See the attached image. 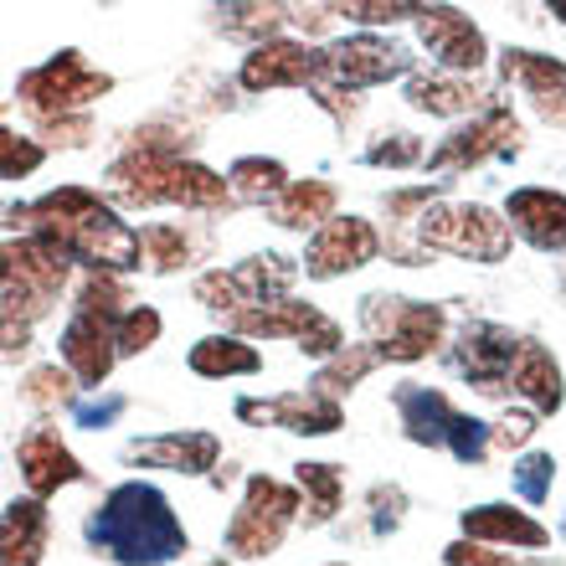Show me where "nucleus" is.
Returning <instances> with one entry per match:
<instances>
[{
	"mask_svg": "<svg viewBox=\"0 0 566 566\" xmlns=\"http://www.w3.org/2000/svg\"><path fill=\"white\" fill-rule=\"evenodd\" d=\"M340 21H356V27H397V21H418L422 6H407V0H340L329 6Z\"/></svg>",
	"mask_w": 566,
	"mask_h": 566,
	"instance_id": "40",
	"label": "nucleus"
},
{
	"mask_svg": "<svg viewBox=\"0 0 566 566\" xmlns=\"http://www.w3.org/2000/svg\"><path fill=\"white\" fill-rule=\"evenodd\" d=\"M500 77L515 83L521 93L536 98V108L546 119H562L566 124V62L562 57H546V52H531V46H505L500 52Z\"/></svg>",
	"mask_w": 566,
	"mask_h": 566,
	"instance_id": "24",
	"label": "nucleus"
},
{
	"mask_svg": "<svg viewBox=\"0 0 566 566\" xmlns=\"http://www.w3.org/2000/svg\"><path fill=\"white\" fill-rule=\"evenodd\" d=\"M238 83L248 93H273V88H319L329 83V52L319 42H298V36H279V42L253 46L238 67Z\"/></svg>",
	"mask_w": 566,
	"mask_h": 566,
	"instance_id": "14",
	"label": "nucleus"
},
{
	"mask_svg": "<svg viewBox=\"0 0 566 566\" xmlns=\"http://www.w3.org/2000/svg\"><path fill=\"white\" fill-rule=\"evenodd\" d=\"M57 356L83 391H104V381L114 376V366H119V345H114V329L108 325H98L88 314H73V319L62 325Z\"/></svg>",
	"mask_w": 566,
	"mask_h": 566,
	"instance_id": "23",
	"label": "nucleus"
},
{
	"mask_svg": "<svg viewBox=\"0 0 566 566\" xmlns=\"http://www.w3.org/2000/svg\"><path fill=\"white\" fill-rule=\"evenodd\" d=\"M376 366H387V360H381V350H376L371 340H366V345H345L340 356H329L325 366L314 371L310 387L319 391V397H335V402H340V397H350V391H356L360 381L376 371Z\"/></svg>",
	"mask_w": 566,
	"mask_h": 566,
	"instance_id": "34",
	"label": "nucleus"
},
{
	"mask_svg": "<svg viewBox=\"0 0 566 566\" xmlns=\"http://www.w3.org/2000/svg\"><path fill=\"white\" fill-rule=\"evenodd\" d=\"M232 412L253 428H283L298 432V438H329V432L345 428V407L335 397H319L314 387L279 391V397H238Z\"/></svg>",
	"mask_w": 566,
	"mask_h": 566,
	"instance_id": "17",
	"label": "nucleus"
},
{
	"mask_svg": "<svg viewBox=\"0 0 566 566\" xmlns=\"http://www.w3.org/2000/svg\"><path fill=\"white\" fill-rule=\"evenodd\" d=\"M428 155L432 149L418 135L391 129V135H376L371 145L360 149V165H371V170H412V165H428Z\"/></svg>",
	"mask_w": 566,
	"mask_h": 566,
	"instance_id": "36",
	"label": "nucleus"
},
{
	"mask_svg": "<svg viewBox=\"0 0 566 566\" xmlns=\"http://www.w3.org/2000/svg\"><path fill=\"white\" fill-rule=\"evenodd\" d=\"M298 263L283 253H253L242 258L238 269H232V283H238V294L248 310H258V304H273V298H294L289 289L298 283Z\"/></svg>",
	"mask_w": 566,
	"mask_h": 566,
	"instance_id": "29",
	"label": "nucleus"
},
{
	"mask_svg": "<svg viewBox=\"0 0 566 566\" xmlns=\"http://www.w3.org/2000/svg\"><path fill=\"white\" fill-rule=\"evenodd\" d=\"M418 42L428 46V57L438 62V73L474 77L490 62V36L479 31L474 15H463L459 6H422V15L412 21Z\"/></svg>",
	"mask_w": 566,
	"mask_h": 566,
	"instance_id": "16",
	"label": "nucleus"
},
{
	"mask_svg": "<svg viewBox=\"0 0 566 566\" xmlns=\"http://www.w3.org/2000/svg\"><path fill=\"white\" fill-rule=\"evenodd\" d=\"M21 402L27 407H73L77 402V381L67 366H36V371H27V381H21Z\"/></svg>",
	"mask_w": 566,
	"mask_h": 566,
	"instance_id": "37",
	"label": "nucleus"
},
{
	"mask_svg": "<svg viewBox=\"0 0 566 566\" xmlns=\"http://www.w3.org/2000/svg\"><path fill=\"white\" fill-rule=\"evenodd\" d=\"M562 294H566V269H562Z\"/></svg>",
	"mask_w": 566,
	"mask_h": 566,
	"instance_id": "50",
	"label": "nucleus"
},
{
	"mask_svg": "<svg viewBox=\"0 0 566 566\" xmlns=\"http://www.w3.org/2000/svg\"><path fill=\"white\" fill-rule=\"evenodd\" d=\"M15 469H21V484H27L31 500H52L57 490L88 479V469L77 463V453L67 448L62 428H52V422H31V428L15 438Z\"/></svg>",
	"mask_w": 566,
	"mask_h": 566,
	"instance_id": "18",
	"label": "nucleus"
},
{
	"mask_svg": "<svg viewBox=\"0 0 566 566\" xmlns=\"http://www.w3.org/2000/svg\"><path fill=\"white\" fill-rule=\"evenodd\" d=\"M525 139L521 119L510 114V104L500 98L494 108H484L479 119L459 124L453 135L443 139V145L428 155V170L432 176H463V170H474V165L484 160H500V155H515Z\"/></svg>",
	"mask_w": 566,
	"mask_h": 566,
	"instance_id": "13",
	"label": "nucleus"
},
{
	"mask_svg": "<svg viewBox=\"0 0 566 566\" xmlns=\"http://www.w3.org/2000/svg\"><path fill=\"white\" fill-rule=\"evenodd\" d=\"M325 52H329V83L345 93L381 88V83H397V77L418 73L412 46H402L387 31H356V36H345V42L325 46Z\"/></svg>",
	"mask_w": 566,
	"mask_h": 566,
	"instance_id": "12",
	"label": "nucleus"
},
{
	"mask_svg": "<svg viewBox=\"0 0 566 566\" xmlns=\"http://www.w3.org/2000/svg\"><path fill=\"white\" fill-rule=\"evenodd\" d=\"M227 186H232L238 201L269 207V201H279V196L294 186V176H289V165L273 160V155H242V160L227 165Z\"/></svg>",
	"mask_w": 566,
	"mask_h": 566,
	"instance_id": "32",
	"label": "nucleus"
},
{
	"mask_svg": "<svg viewBox=\"0 0 566 566\" xmlns=\"http://www.w3.org/2000/svg\"><path fill=\"white\" fill-rule=\"evenodd\" d=\"M160 335H165L160 310H155V304H135V310H129L119 325H114V345H119V360L145 356V350L160 340Z\"/></svg>",
	"mask_w": 566,
	"mask_h": 566,
	"instance_id": "39",
	"label": "nucleus"
},
{
	"mask_svg": "<svg viewBox=\"0 0 566 566\" xmlns=\"http://www.w3.org/2000/svg\"><path fill=\"white\" fill-rule=\"evenodd\" d=\"M505 222L515 242L536 253H566V196L552 186H515L505 196Z\"/></svg>",
	"mask_w": 566,
	"mask_h": 566,
	"instance_id": "21",
	"label": "nucleus"
},
{
	"mask_svg": "<svg viewBox=\"0 0 566 566\" xmlns=\"http://www.w3.org/2000/svg\"><path fill=\"white\" fill-rule=\"evenodd\" d=\"M525 350V335L510 325H490V319H469L459 329V340L448 350V366L479 391V397H510V376Z\"/></svg>",
	"mask_w": 566,
	"mask_h": 566,
	"instance_id": "11",
	"label": "nucleus"
},
{
	"mask_svg": "<svg viewBox=\"0 0 566 566\" xmlns=\"http://www.w3.org/2000/svg\"><path fill=\"white\" fill-rule=\"evenodd\" d=\"M114 93V77L88 67L83 52H57V57H46L42 67H27V73L15 77V98L27 108L31 119H77L93 98H104Z\"/></svg>",
	"mask_w": 566,
	"mask_h": 566,
	"instance_id": "7",
	"label": "nucleus"
},
{
	"mask_svg": "<svg viewBox=\"0 0 566 566\" xmlns=\"http://www.w3.org/2000/svg\"><path fill=\"white\" fill-rule=\"evenodd\" d=\"M46 541H52V510L46 500H11L6 515H0V552H6V566H42Z\"/></svg>",
	"mask_w": 566,
	"mask_h": 566,
	"instance_id": "26",
	"label": "nucleus"
},
{
	"mask_svg": "<svg viewBox=\"0 0 566 566\" xmlns=\"http://www.w3.org/2000/svg\"><path fill=\"white\" fill-rule=\"evenodd\" d=\"M186 366H191L201 381H232V376L263 371V350H258L253 340L232 335V329H222V335H201V340L186 350Z\"/></svg>",
	"mask_w": 566,
	"mask_h": 566,
	"instance_id": "27",
	"label": "nucleus"
},
{
	"mask_svg": "<svg viewBox=\"0 0 566 566\" xmlns=\"http://www.w3.org/2000/svg\"><path fill=\"white\" fill-rule=\"evenodd\" d=\"M335 566H340V562H335Z\"/></svg>",
	"mask_w": 566,
	"mask_h": 566,
	"instance_id": "51",
	"label": "nucleus"
},
{
	"mask_svg": "<svg viewBox=\"0 0 566 566\" xmlns=\"http://www.w3.org/2000/svg\"><path fill=\"white\" fill-rule=\"evenodd\" d=\"M294 521H304V494H298L294 479L248 474V484H242V505L232 510L222 541L238 562H258V556L279 552Z\"/></svg>",
	"mask_w": 566,
	"mask_h": 566,
	"instance_id": "6",
	"label": "nucleus"
},
{
	"mask_svg": "<svg viewBox=\"0 0 566 566\" xmlns=\"http://www.w3.org/2000/svg\"><path fill=\"white\" fill-rule=\"evenodd\" d=\"M402 98L407 108H418V114H428V119H479L484 108H494L500 98H494L484 83H474V77H453V73H412L402 83Z\"/></svg>",
	"mask_w": 566,
	"mask_h": 566,
	"instance_id": "22",
	"label": "nucleus"
},
{
	"mask_svg": "<svg viewBox=\"0 0 566 566\" xmlns=\"http://www.w3.org/2000/svg\"><path fill=\"white\" fill-rule=\"evenodd\" d=\"M443 566H556L552 556H525V552H500V546H479V541H453L443 546Z\"/></svg>",
	"mask_w": 566,
	"mask_h": 566,
	"instance_id": "41",
	"label": "nucleus"
},
{
	"mask_svg": "<svg viewBox=\"0 0 566 566\" xmlns=\"http://www.w3.org/2000/svg\"><path fill=\"white\" fill-rule=\"evenodd\" d=\"M294 484L304 494V531H319V525H329L340 515V505H345L340 463H319V459L294 463Z\"/></svg>",
	"mask_w": 566,
	"mask_h": 566,
	"instance_id": "30",
	"label": "nucleus"
},
{
	"mask_svg": "<svg viewBox=\"0 0 566 566\" xmlns=\"http://www.w3.org/2000/svg\"><path fill=\"white\" fill-rule=\"evenodd\" d=\"M381 253H387V232H376V222H366V217H335V222L319 227L310 238L298 269H304V279L329 283V279H345V273H360Z\"/></svg>",
	"mask_w": 566,
	"mask_h": 566,
	"instance_id": "15",
	"label": "nucleus"
},
{
	"mask_svg": "<svg viewBox=\"0 0 566 566\" xmlns=\"http://www.w3.org/2000/svg\"><path fill=\"white\" fill-rule=\"evenodd\" d=\"M207 566H232V562H227V556H211V562Z\"/></svg>",
	"mask_w": 566,
	"mask_h": 566,
	"instance_id": "48",
	"label": "nucleus"
},
{
	"mask_svg": "<svg viewBox=\"0 0 566 566\" xmlns=\"http://www.w3.org/2000/svg\"><path fill=\"white\" fill-rule=\"evenodd\" d=\"M196 253H201V238H196L186 222H145L139 227V258H145V273H180L191 269Z\"/></svg>",
	"mask_w": 566,
	"mask_h": 566,
	"instance_id": "31",
	"label": "nucleus"
},
{
	"mask_svg": "<svg viewBox=\"0 0 566 566\" xmlns=\"http://www.w3.org/2000/svg\"><path fill=\"white\" fill-rule=\"evenodd\" d=\"M108 201L129 211L145 207H186V211H227L238 196L211 165L170 155V149H124L119 160L104 170Z\"/></svg>",
	"mask_w": 566,
	"mask_h": 566,
	"instance_id": "3",
	"label": "nucleus"
},
{
	"mask_svg": "<svg viewBox=\"0 0 566 566\" xmlns=\"http://www.w3.org/2000/svg\"><path fill=\"white\" fill-rule=\"evenodd\" d=\"M391 412L402 422L407 443L448 453L453 463H484L494 448V422L469 418L463 407L448 402L443 387H422V381H397L391 387Z\"/></svg>",
	"mask_w": 566,
	"mask_h": 566,
	"instance_id": "4",
	"label": "nucleus"
},
{
	"mask_svg": "<svg viewBox=\"0 0 566 566\" xmlns=\"http://www.w3.org/2000/svg\"><path fill=\"white\" fill-rule=\"evenodd\" d=\"M366 505H371V531L376 536H391L407 515V494H402V484H376V490L366 494Z\"/></svg>",
	"mask_w": 566,
	"mask_h": 566,
	"instance_id": "44",
	"label": "nucleus"
},
{
	"mask_svg": "<svg viewBox=\"0 0 566 566\" xmlns=\"http://www.w3.org/2000/svg\"><path fill=\"white\" fill-rule=\"evenodd\" d=\"M552 15H556V21H562V27H566V6H552Z\"/></svg>",
	"mask_w": 566,
	"mask_h": 566,
	"instance_id": "47",
	"label": "nucleus"
},
{
	"mask_svg": "<svg viewBox=\"0 0 566 566\" xmlns=\"http://www.w3.org/2000/svg\"><path fill=\"white\" fill-rule=\"evenodd\" d=\"M459 531H463V541L500 546V552H525V556H546V546H552V525H541L531 510H515L505 500L463 510Z\"/></svg>",
	"mask_w": 566,
	"mask_h": 566,
	"instance_id": "20",
	"label": "nucleus"
},
{
	"mask_svg": "<svg viewBox=\"0 0 566 566\" xmlns=\"http://www.w3.org/2000/svg\"><path fill=\"white\" fill-rule=\"evenodd\" d=\"M418 238L428 253L469 258V263H505L515 248L505 211L484 207V201H453V207H432L418 222Z\"/></svg>",
	"mask_w": 566,
	"mask_h": 566,
	"instance_id": "9",
	"label": "nucleus"
},
{
	"mask_svg": "<svg viewBox=\"0 0 566 566\" xmlns=\"http://www.w3.org/2000/svg\"><path fill=\"white\" fill-rule=\"evenodd\" d=\"M289 21H294L289 6H222L217 11V31L232 42H248V52L263 42H279Z\"/></svg>",
	"mask_w": 566,
	"mask_h": 566,
	"instance_id": "35",
	"label": "nucleus"
},
{
	"mask_svg": "<svg viewBox=\"0 0 566 566\" xmlns=\"http://www.w3.org/2000/svg\"><path fill=\"white\" fill-rule=\"evenodd\" d=\"M510 397H521L541 418H556L566 407V376L541 340H525L521 360H515V376H510Z\"/></svg>",
	"mask_w": 566,
	"mask_h": 566,
	"instance_id": "25",
	"label": "nucleus"
},
{
	"mask_svg": "<svg viewBox=\"0 0 566 566\" xmlns=\"http://www.w3.org/2000/svg\"><path fill=\"white\" fill-rule=\"evenodd\" d=\"M83 541L93 556H108L119 566H165L186 556V525H180L176 505L165 500V490L145 484V479H124L88 510L83 521Z\"/></svg>",
	"mask_w": 566,
	"mask_h": 566,
	"instance_id": "2",
	"label": "nucleus"
},
{
	"mask_svg": "<svg viewBox=\"0 0 566 566\" xmlns=\"http://www.w3.org/2000/svg\"><path fill=\"white\" fill-rule=\"evenodd\" d=\"M510 484H515V494H521L525 505H546L556 484V459L531 448V453H521V459L510 463Z\"/></svg>",
	"mask_w": 566,
	"mask_h": 566,
	"instance_id": "38",
	"label": "nucleus"
},
{
	"mask_svg": "<svg viewBox=\"0 0 566 566\" xmlns=\"http://www.w3.org/2000/svg\"><path fill=\"white\" fill-rule=\"evenodd\" d=\"M36 129L46 135V145H67V149H83L93 139L88 114H77V119H42Z\"/></svg>",
	"mask_w": 566,
	"mask_h": 566,
	"instance_id": "46",
	"label": "nucleus"
},
{
	"mask_svg": "<svg viewBox=\"0 0 566 566\" xmlns=\"http://www.w3.org/2000/svg\"><path fill=\"white\" fill-rule=\"evenodd\" d=\"M67 283H73V263L52 242L11 238L6 242V325L31 329L42 314H52Z\"/></svg>",
	"mask_w": 566,
	"mask_h": 566,
	"instance_id": "8",
	"label": "nucleus"
},
{
	"mask_svg": "<svg viewBox=\"0 0 566 566\" xmlns=\"http://www.w3.org/2000/svg\"><path fill=\"white\" fill-rule=\"evenodd\" d=\"M42 160H46L42 139H27V135H15V129H0V180H27Z\"/></svg>",
	"mask_w": 566,
	"mask_h": 566,
	"instance_id": "42",
	"label": "nucleus"
},
{
	"mask_svg": "<svg viewBox=\"0 0 566 566\" xmlns=\"http://www.w3.org/2000/svg\"><path fill=\"white\" fill-rule=\"evenodd\" d=\"M124 412H129V397H124V391H93V397H77L73 402V422L88 432L108 428V422L124 418Z\"/></svg>",
	"mask_w": 566,
	"mask_h": 566,
	"instance_id": "43",
	"label": "nucleus"
},
{
	"mask_svg": "<svg viewBox=\"0 0 566 566\" xmlns=\"http://www.w3.org/2000/svg\"><path fill=\"white\" fill-rule=\"evenodd\" d=\"M366 340L381 350L391 366L428 360L448 345V310L432 298H402V294H366L356 310Z\"/></svg>",
	"mask_w": 566,
	"mask_h": 566,
	"instance_id": "5",
	"label": "nucleus"
},
{
	"mask_svg": "<svg viewBox=\"0 0 566 566\" xmlns=\"http://www.w3.org/2000/svg\"><path fill=\"white\" fill-rule=\"evenodd\" d=\"M124 463L201 479V474H211V469L222 463V438H217V432H201V428L155 432V438H135V443H124Z\"/></svg>",
	"mask_w": 566,
	"mask_h": 566,
	"instance_id": "19",
	"label": "nucleus"
},
{
	"mask_svg": "<svg viewBox=\"0 0 566 566\" xmlns=\"http://www.w3.org/2000/svg\"><path fill=\"white\" fill-rule=\"evenodd\" d=\"M135 304L139 298H129L119 273H83L73 289V314H88V319H98V325H108V329L119 325Z\"/></svg>",
	"mask_w": 566,
	"mask_h": 566,
	"instance_id": "33",
	"label": "nucleus"
},
{
	"mask_svg": "<svg viewBox=\"0 0 566 566\" xmlns=\"http://www.w3.org/2000/svg\"><path fill=\"white\" fill-rule=\"evenodd\" d=\"M335 186L329 180H294L289 191L279 196V201H269V217H273V227H283V232H319V227H329L335 222Z\"/></svg>",
	"mask_w": 566,
	"mask_h": 566,
	"instance_id": "28",
	"label": "nucleus"
},
{
	"mask_svg": "<svg viewBox=\"0 0 566 566\" xmlns=\"http://www.w3.org/2000/svg\"><path fill=\"white\" fill-rule=\"evenodd\" d=\"M536 428H541V412L515 407V412H505V418L494 422V448H525L536 438Z\"/></svg>",
	"mask_w": 566,
	"mask_h": 566,
	"instance_id": "45",
	"label": "nucleus"
},
{
	"mask_svg": "<svg viewBox=\"0 0 566 566\" xmlns=\"http://www.w3.org/2000/svg\"><path fill=\"white\" fill-rule=\"evenodd\" d=\"M6 227L21 238L52 242L73 269L83 273H135L145 269L139 258V227H129L114 211V201L88 186H57L36 201L6 207Z\"/></svg>",
	"mask_w": 566,
	"mask_h": 566,
	"instance_id": "1",
	"label": "nucleus"
},
{
	"mask_svg": "<svg viewBox=\"0 0 566 566\" xmlns=\"http://www.w3.org/2000/svg\"><path fill=\"white\" fill-rule=\"evenodd\" d=\"M227 329L242 335V340H294L298 356H314L319 366L345 350L340 319H329L325 310H314L304 298H273V304H258V310H242L227 319Z\"/></svg>",
	"mask_w": 566,
	"mask_h": 566,
	"instance_id": "10",
	"label": "nucleus"
},
{
	"mask_svg": "<svg viewBox=\"0 0 566 566\" xmlns=\"http://www.w3.org/2000/svg\"><path fill=\"white\" fill-rule=\"evenodd\" d=\"M556 531H562V541H566V510H562V525H556Z\"/></svg>",
	"mask_w": 566,
	"mask_h": 566,
	"instance_id": "49",
	"label": "nucleus"
}]
</instances>
